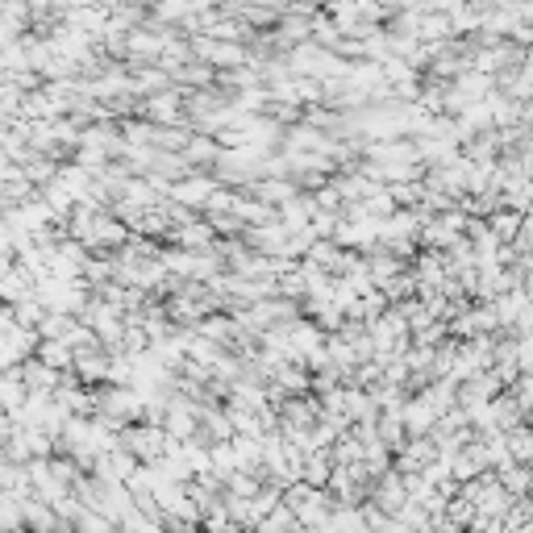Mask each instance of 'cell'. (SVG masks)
Here are the masks:
<instances>
[{
  "mask_svg": "<svg viewBox=\"0 0 533 533\" xmlns=\"http://www.w3.org/2000/svg\"><path fill=\"white\" fill-rule=\"evenodd\" d=\"M125 450H130L133 458H163L167 442L159 429H130V437H125Z\"/></svg>",
  "mask_w": 533,
  "mask_h": 533,
  "instance_id": "1",
  "label": "cell"
}]
</instances>
